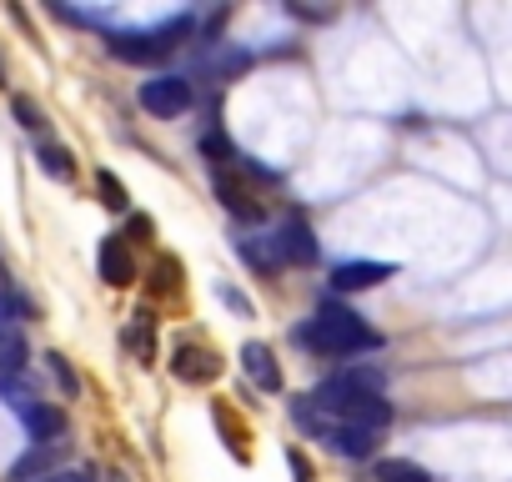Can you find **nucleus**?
I'll return each mask as SVG.
<instances>
[{"label": "nucleus", "mask_w": 512, "mask_h": 482, "mask_svg": "<svg viewBox=\"0 0 512 482\" xmlns=\"http://www.w3.org/2000/svg\"><path fill=\"white\" fill-rule=\"evenodd\" d=\"M302 342H307L312 352H322V357H357V352H377V347H382V337H377L357 312H347V307H337V302L317 307V317L302 327Z\"/></svg>", "instance_id": "1"}, {"label": "nucleus", "mask_w": 512, "mask_h": 482, "mask_svg": "<svg viewBox=\"0 0 512 482\" xmlns=\"http://www.w3.org/2000/svg\"><path fill=\"white\" fill-rule=\"evenodd\" d=\"M307 402H317V412H337V417H347V427H367V432H382L392 422V402L382 392H362L347 377L322 382Z\"/></svg>", "instance_id": "2"}, {"label": "nucleus", "mask_w": 512, "mask_h": 482, "mask_svg": "<svg viewBox=\"0 0 512 482\" xmlns=\"http://www.w3.org/2000/svg\"><path fill=\"white\" fill-rule=\"evenodd\" d=\"M191 31V16H176L171 26H156V31H121V36H111L106 46H111V56L116 61H126V66H156V61H166L171 51H176V41Z\"/></svg>", "instance_id": "3"}, {"label": "nucleus", "mask_w": 512, "mask_h": 482, "mask_svg": "<svg viewBox=\"0 0 512 482\" xmlns=\"http://www.w3.org/2000/svg\"><path fill=\"white\" fill-rule=\"evenodd\" d=\"M141 111H151L156 121H176L191 111V81L186 76H156L141 86Z\"/></svg>", "instance_id": "4"}, {"label": "nucleus", "mask_w": 512, "mask_h": 482, "mask_svg": "<svg viewBox=\"0 0 512 482\" xmlns=\"http://www.w3.org/2000/svg\"><path fill=\"white\" fill-rule=\"evenodd\" d=\"M277 252H282V262H297V267H312L317 262V236H312V226L302 216H292L277 231Z\"/></svg>", "instance_id": "5"}, {"label": "nucleus", "mask_w": 512, "mask_h": 482, "mask_svg": "<svg viewBox=\"0 0 512 482\" xmlns=\"http://www.w3.org/2000/svg\"><path fill=\"white\" fill-rule=\"evenodd\" d=\"M241 367H246V377L262 387V392H282V367H277V357H272L267 342H246L241 347Z\"/></svg>", "instance_id": "6"}, {"label": "nucleus", "mask_w": 512, "mask_h": 482, "mask_svg": "<svg viewBox=\"0 0 512 482\" xmlns=\"http://www.w3.org/2000/svg\"><path fill=\"white\" fill-rule=\"evenodd\" d=\"M246 51H236V46H211V51H201V61H196V76L201 81H236L241 71H246Z\"/></svg>", "instance_id": "7"}, {"label": "nucleus", "mask_w": 512, "mask_h": 482, "mask_svg": "<svg viewBox=\"0 0 512 482\" xmlns=\"http://www.w3.org/2000/svg\"><path fill=\"white\" fill-rule=\"evenodd\" d=\"M101 282H106V287H131V282H136V262H131V252H126L121 236H106V241H101Z\"/></svg>", "instance_id": "8"}, {"label": "nucleus", "mask_w": 512, "mask_h": 482, "mask_svg": "<svg viewBox=\"0 0 512 482\" xmlns=\"http://www.w3.org/2000/svg\"><path fill=\"white\" fill-rule=\"evenodd\" d=\"M397 267H387V262H342L337 272H332V287L337 292H367V287H377V282H387Z\"/></svg>", "instance_id": "9"}, {"label": "nucleus", "mask_w": 512, "mask_h": 482, "mask_svg": "<svg viewBox=\"0 0 512 482\" xmlns=\"http://www.w3.org/2000/svg\"><path fill=\"white\" fill-rule=\"evenodd\" d=\"M176 377L181 382H216L221 377V357L206 352V347H176Z\"/></svg>", "instance_id": "10"}, {"label": "nucleus", "mask_w": 512, "mask_h": 482, "mask_svg": "<svg viewBox=\"0 0 512 482\" xmlns=\"http://www.w3.org/2000/svg\"><path fill=\"white\" fill-rule=\"evenodd\" d=\"M327 442H332L342 457H357V462L377 452V432H367V427H347V422H332Z\"/></svg>", "instance_id": "11"}, {"label": "nucleus", "mask_w": 512, "mask_h": 482, "mask_svg": "<svg viewBox=\"0 0 512 482\" xmlns=\"http://www.w3.org/2000/svg\"><path fill=\"white\" fill-rule=\"evenodd\" d=\"M21 422L31 427V437H36V442H61V437H66V412H56V407H46V402L26 407V412H21Z\"/></svg>", "instance_id": "12"}, {"label": "nucleus", "mask_w": 512, "mask_h": 482, "mask_svg": "<svg viewBox=\"0 0 512 482\" xmlns=\"http://www.w3.org/2000/svg\"><path fill=\"white\" fill-rule=\"evenodd\" d=\"M26 362H31L26 337L6 327V332H0V377H21V372H26Z\"/></svg>", "instance_id": "13"}, {"label": "nucleus", "mask_w": 512, "mask_h": 482, "mask_svg": "<svg viewBox=\"0 0 512 482\" xmlns=\"http://www.w3.org/2000/svg\"><path fill=\"white\" fill-rule=\"evenodd\" d=\"M36 161H41V171H46L51 181H76V156H71L66 146L46 141V146L36 151Z\"/></svg>", "instance_id": "14"}, {"label": "nucleus", "mask_w": 512, "mask_h": 482, "mask_svg": "<svg viewBox=\"0 0 512 482\" xmlns=\"http://www.w3.org/2000/svg\"><path fill=\"white\" fill-rule=\"evenodd\" d=\"M377 482H437L427 467L407 462V457H382L377 462Z\"/></svg>", "instance_id": "15"}, {"label": "nucleus", "mask_w": 512, "mask_h": 482, "mask_svg": "<svg viewBox=\"0 0 512 482\" xmlns=\"http://www.w3.org/2000/svg\"><path fill=\"white\" fill-rule=\"evenodd\" d=\"M56 452H61V442H46V447H31V452H26V457H21V462L11 467V477H16V482H26L31 472L41 477V472L51 467V457H56Z\"/></svg>", "instance_id": "16"}, {"label": "nucleus", "mask_w": 512, "mask_h": 482, "mask_svg": "<svg viewBox=\"0 0 512 482\" xmlns=\"http://www.w3.org/2000/svg\"><path fill=\"white\" fill-rule=\"evenodd\" d=\"M236 252L256 267V272H272L277 262H282V252H277V241H272V247H262V241H236Z\"/></svg>", "instance_id": "17"}, {"label": "nucleus", "mask_w": 512, "mask_h": 482, "mask_svg": "<svg viewBox=\"0 0 512 482\" xmlns=\"http://www.w3.org/2000/svg\"><path fill=\"white\" fill-rule=\"evenodd\" d=\"M151 327H156L151 317H136V322L126 327V347H131L136 357H156V347H151Z\"/></svg>", "instance_id": "18"}, {"label": "nucleus", "mask_w": 512, "mask_h": 482, "mask_svg": "<svg viewBox=\"0 0 512 482\" xmlns=\"http://www.w3.org/2000/svg\"><path fill=\"white\" fill-rule=\"evenodd\" d=\"M0 397H6L16 412H26V407H36V402H41V397H36V392H31L21 377H0Z\"/></svg>", "instance_id": "19"}, {"label": "nucleus", "mask_w": 512, "mask_h": 482, "mask_svg": "<svg viewBox=\"0 0 512 482\" xmlns=\"http://www.w3.org/2000/svg\"><path fill=\"white\" fill-rule=\"evenodd\" d=\"M96 186H101V201L111 206V211H126L131 201H126V186L111 176V171H96Z\"/></svg>", "instance_id": "20"}, {"label": "nucleus", "mask_w": 512, "mask_h": 482, "mask_svg": "<svg viewBox=\"0 0 512 482\" xmlns=\"http://www.w3.org/2000/svg\"><path fill=\"white\" fill-rule=\"evenodd\" d=\"M11 111H16V121H21L26 131H41V126H46V111H41L31 96H16V101H11Z\"/></svg>", "instance_id": "21"}, {"label": "nucleus", "mask_w": 512, "mask_h": 482, "mask_svg": "<svg viewBox=\"0 0 512 482\" xmlns=\"http://www.w3.org/2000/svg\"><path fill=\"white\" fill-rule=\"evenodd\" d=\"M46 362H51V372H56V382H61V392H76V372L66 367V357H61V352H51Z\"/></svg>", "instance_id": "22"}, {"label": "nucleus", "mask_w": 512, "mask_h": 482, "mask_svg": "<svg viewBox=\"0 0 512 482\" xmlns=\"http://www.w3.org/2000/svg\"><path fill=\"white\" fill-rule=\"evenodd\" d=\"M221 302H226V307H236V312H246V317H251V302H246V297H241V292H231V287H221Z\"/></svg>", "instance_id": "23"}, {"label": "nucleus", "mask_w": 512, "mask_h": 482, "mask_svg": "<svg viewBox=\"0 0 512 482\" xmlns=\"http://www.w3.org/2000/svg\"><path fill=\"white\" fill-rule=\"evenodd\" d=\"M41 482H91L86 472H56V477H41Z\"/></svg>", "instance_id": "24"}, {"label": "nucleus", "mask_w": 512, "mask_h": 482, "mask_svg": "<svg viewBox=\"0 0 512 482\" xmlns=\"http://www.w3.org/2000/svg\"><path fill=\"white\" fill-rule=\"evenodd\" d=\"M131 236H151V221L146 216H131Z\"/></svg>", "instance_id": "25"}, {"label": "nucleus", "mask_w": 512, "mask_h": 482, "mask_svg": "<svg viewBox=\"0 0 512 482\" xmlns=\"http://www.w3.org/2000/svg\"><path fill=\"white\" fill-rule=\"evenodd\" d=\"M0 287H6V267H0Z\"/></svg>", "instance_id": "26"}, {"label": "nucleus", "mask_w": 512, "mask_h": 482, "mask_svg": "<svg viewBox=\"0 0 512 482\" xmlns=\"http://www.w3.org/2000/svg\"><path fill=\"white\" fill-rule=\"evenodd\" d=\"M111 482H126V477H111Z\"/></svg>", "instance_id": "27"}, {"label": "nucleus", "mask_w": 512, "mask_h": 482, "mask_svg": "<svg viewBox=\"0 0 512 482\" xmlns=\"http://www.w3.org/2000/svg\"><path fill=\"white\" fill-rule=\"evenodd\" d=\"M0 71H6V66H0Z\"/></svg>", "instance_id": "28"}]
</instances>
